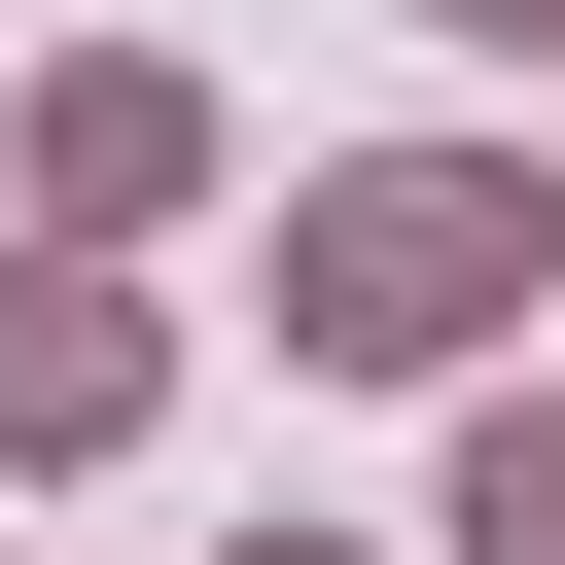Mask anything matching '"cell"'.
<instances>
[{"label": "cell", "mask_w": 565, "mask_h": 565, "mask_svg": "<svg viewBox=\"0 0 565 565\" xmlns=\"http://www.w3.org/2000/svg\"><path fill=\"white\" fill-rule=\"evenodd\" d=\"M530 282H565V177H494V141H353V177H282V353H353V388H494Z\"/></svg>", "instance_id": "6da1fadb"}, {"label": "cell", "mask_w": 565, "mask_h": 565, "mask_svg": "<svg viewBox=\"0 0 565 565\" xmlns=\"http://www.w3.org/2000/svg\"><path fill=\"white\" fill-rule=\"evenodd\" d=\"M141 424H177V318L106 247H0V459H141Z\"/></svg>", "instance_id": "7a4b0ae2"}, {"label": "cell", "mask_w": 565, "mask_h": 565, "mask_svg": "<svg viewBox=\"0 0 565 565\" xmlns=\"http://www.w3.org/2000/svg\"><path fill=\"white\" fill-rule=\"evenodd\" d=\"M35 212H71V247H141V212H212V71H141V35H71V71H35Z\"/></svg>", "instance_id": "3957f363"}, {"label": "cell", "mask_w": 565, "mask_h": 565, "mask_svg": "<svg viewBox=\"0 0 565 565\" xmlns=\"http://www.w3.org/2000/svg\"><path fill=\"white\" fill-rule=\"evenodd\" d=\"M459 565H565V388H459Z\"/></svg>", "instance_id": "277c9868"}, {"label": "cell", "mask_w": 565, "mask_h": 565, "mask_svg": "<svg viewBox=\"0 0 565 565\" xmlns=\"http://www.w3.org/2000/svg\"><path fill=\"white\" fill-rule=\"evenodd\" d=\"M424 35H459V71H565V0H424Z\"/></svg>", "instance_id": "5b68a950"}, {"label": "cell", "mask_w": 565, "mask_h": 565, "mask_svg": "<svg viewBox=\"0 0 565 565\" xmlns=\"http://www.w3.org/2000/svg\"><path fill=\"white\" fill-rule=\"evenodd\" d=\"M247 565H353V530H247Z\"/></svg>", "instance_id": "8992f818"}]
</instances>
